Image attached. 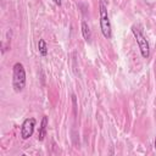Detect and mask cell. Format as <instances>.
Wrapping results in <instances>:
<instances>
[{
    "label": "cell",
    "mask_w": 156,
    "mask_h": 156,
    "mask_svg": "<svg viewBox=\"0 0 156 156\" xmlns=\"http://www.w3.org/2000/svg\"><path fill=\"white\" fill-rule=\"evenodd\" d=\"M12 85L15 91L20 93L26 87V71L21 62H16L13 65V74H12Z\"/></svg>",
    "instance_id": "cell-1"
},
{
    "label": "cell",
    "mask_w": 156,
    "mask_h": 156,
    "mask_svg": "<svg viewBox=\"0 0 156 156\" xmlns=\"http://www.w3.org/2000/svg\"><path fill=\"white\" fill-rule=\"evenodd\" d=\"M99 9H100V28H101L102 35L106 39H110L112 35V32H111V23H110L108 13H107L106 0H100Z\"/></svg>",
    "instance_id": "cell-2"
},
{
    "label": "cell",
    "mask_w": 156,
    "mask_h": 156,
    "mask_svg": "<svg viewBox=\"0 0 156 156\" xmlns=\"http://www.w3.org/2000/svg\"><path fill=\"white\" fill-rule=\"evenodd\" d=\"M132 32L136 39V43H138V46L140 49V52H141V56L144 58H147L149 55H150V49H149V43L145 38V35L143 34V30L140 29V26H136L134 24L132 27Z\"/></svg>",
    "instance_id": "cell-3"
},
{
    "label": "cell",
    "mask_w": 156,
    "mask_h": 156,
    "mask_svg": "<svg viewBox=\"0 0 156 156\" xmlns=\"http://www.w3.org/2000/svg\"><path fill=\"white\" fill-rule=\"evenodd\" d=\"M35 119L34 118H26L22 123V127H21V136L22 139H28L33 135V132H34V128H35Z\"/></svg>",
    "instance_id": "cell-4"
},
{
    "label": "cell",
    "mask_w": 156,
    "mask_h": 156,
    "mask_svg": "<svg viewBox=\"0 0 156 156\" xmlns=\"http://www.w3.org/2000/svg\"><path fill=\"white\" fill-rule=\"evenodd\" d=\"M82 33H83V37L87 41H90L91 40V33H90V28L88 26L87 22H82Z\"/></svg>",
    "instance_id": "cell-5"
},
{
    "label": "cell",
    "mask_w": 156,
    "mask_h": 156,
    "mask_svg": "<svg viewBox=\"0 0 156 156\" xmlns=\"http://www.w3.org/2000/svg\"><path fill=\"white\" fill-rule=\"evenodd\" d=\"M46 127H48V117L44 116L41 119V124H40V130H39V140H43L45 134H46Z\"/></svg>",
    "instance_id": "cell-6"
},
{
    "label": "cell",
    "mask_w": 156,
    "mask_h": 156,
    "mask_svg": "<svg viewBox=\"0 0 156 156\" xmlns=\"http://www.w3.org/2000/svg\"><path fill=\"white\" fill-rule=\"evenodd\" d=\"M38 50H39V54L41 56H46L48 55V46H46V43L44 39H39L38 41Z\"/></svg>",
    "instance_id": "cell-7"
},
{
    "label": "cell",
    "mask_w": 156,
    "mask_h": 156,
    "mask_svg": "<svg viewBox=\"0 0 156 156\" xmlns=\"http://www.w3.org/2000/svg\"><path fill=\"white\" fill-rule=\"evenodd\" d=\"M54 2H55L56 5H58V6L61 5V0H54Z\"/></svg>",
    "instance_id": "cell-8"
},
{
    "label": "cell",
    "mask_w": 156,
    "mask_h": 156,
    "mask_svg": "<svg viewBox=\"0 0 156 156\" xmlns=\"http://www.w3.org/2000/svg\"><path fill=\"white\" fill-rule=\"evenodd\" d=\"M155 147H156V138H155Z\"/></svg>",
    "instance_id": "cell-9"
}]
</instances>
